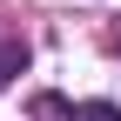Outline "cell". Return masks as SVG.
Masks as SVG:
<instances>
[{"label": "cell", "instance_id": "1", "mask_svg": "<svg viewBox=\"0 0 121 121\" xmlns=\"http://www.w3.org/2000/svg\"><path fill=\"white\" fill-rule=\"evenodd\" d=\"M74 121H121V108H114V101H81Z\"/></svg>", "mask_w": 121, "mask_h": 121}]
</instances>
